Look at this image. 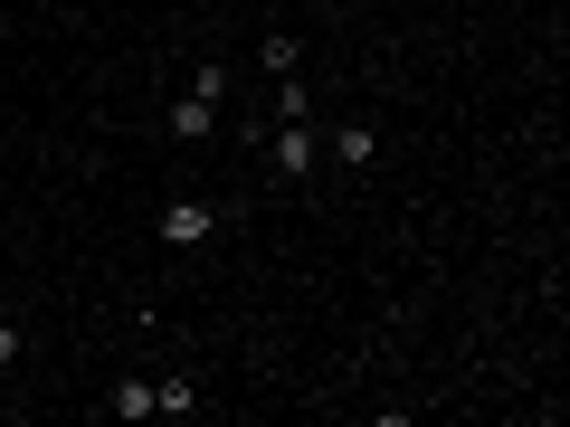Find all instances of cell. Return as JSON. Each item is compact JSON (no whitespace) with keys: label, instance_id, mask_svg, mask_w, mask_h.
<instances>
[{"label":"cell","instance_id":"obj_5","mask_svg":"<svg viewBox=\"0 0 570 427\" xmlns=\"http://www.w3.org/2000/svg\"><path fill=\"white\" fill-rule=\"evenodd\" d=\"M153 418H200V389H190L181 370H163V380H153Z\"/></svg>","mask_w":570,"mask_h":427},{"label":"cell","instance_id":"obj_10","mask_svg":"<svg viewBox=\"0 0 570 427\" xmlns=\"http://www.w3.org/2000/svg\"><path fill=\"white\" fill-rule=\"evenodd\" d=\"M10 361H20V324H0V370H10Z\"/></svg>","mask_w":570,"mask_h":427},{"label":"cell","instance_id":"obj_1","mask_svg":"<svg viewBox=\"0 0 570 427\" xmlns=\"http://www.w3.org/2000/svg\"><path fill=\"white\" fill-rule=\"evenodd\" d=\"M266 162H276V181H305V171L324 162V133H314V115H305V123H276V133H266Z\"/></svg>","mask_w":570,"mask_h":427},{"label":"cell","instance_id":"obj_7","mask_svg":"<svg viewBox=\"0 0 570 427\" xmlns=\"http://www.w3.org/2000/svg\"><path fill=\"white\" fill-rule=\"evenodd\" d=\"M295 58H305V39H295V29H266V48H257L266 77H295Z\"/></svg>","mask_w":570,"mask_h":427},{"label":"cell","instance_id":"obj_6","mask_svg":"<svg viewBox=\"0 0 570 427\" xmlns=\"http://www.w3.org/2000/svg\"><path fill=\"white\" fill-rule=\"evenodd\" d=\"M105 418H124V427L153 418V380H115V389H105Z\"/></svg>","mask_w":570,"mask_h":427},{"label":"cell","instance_id":"obj_9","mask_svg":"<svg viewBox=\"0 0 570 427\" xmlns=\"http://www.w3.org/2000/svg\"><path fill=\"white\" fill-rule=\"evenodd\" d=\"M190 96L219 105V96H228V67H219V58H200V67H190Z\"/></svg>","mask_w":570,"mask_h":427},{"label":"cell","instance_id":"obj_8","mask_svg":"<svg viewBox=\"0 0 570 427\" xmlns=\"http://www.w3.org/2000/svg\"><path fill=\"white\" fill-rule=\"evenodd\" d=\"M314 115V86H295V77H276V123H305Z\"/></svg>","mask_w":570,"mask_h":427},{"label":"cell","instance_id":"obj_2","mask_svg":"<svg viewBox=\"0 0 570 427\" xmlns=\"http://www.w3.org/2000/svg\"><path fill=\"white\" fill-rule=\"evenodd\" d=\"M209 238H219V209L209 200H171L163 209V247H209Z\"/></svg>","mask_w":570,"mask_h":427},{"label":"cell","instance_id":"obj_3","mask_svg":"<svg viewBox=\"0 0 570 427\" xmlns=\"http://www.w3.org/2000/svg\"><path fill=\"white\" fill-rule=\"evenodd\" d=\"M333 162H343V171H371V162H381V123H371V115L333 123Z\"/></svg>","mask_w":570,"mask_h":427},{"label":"cell","instance_id":"obj_4","mask_svg":"<svg viewBox=\"0 0 570 427\" xmlns=\"http://www.w3.org/2000/svg\"><path fill=\"white\" fill-rule=\"evenodd\" d=\"M209 123H219V105L181 86V96H171V142H209Z\"/></svg>","mask_w":570,"mask_h":427}]
</instances>
